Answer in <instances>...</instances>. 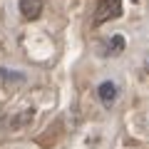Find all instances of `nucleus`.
I'll return each mask as SVG.
<instances>
[{"mask_svg": "<svg viewBox=\"0 0 149 149\" xmlns=\"http://www.w3.org/2000/svg\"><path fill=\"white\" fill-rule=\"evenodd\" d=\"M122 15V0H97L95 8V25H102L107 20H114V17Z\"/></svg>", "mask_w": 149, "mask_h": 149, "instance_id": "obj_1", "label": "nucleus"}, {"mask_svg": "<svg viewBox=\"0 0 149 149\" xmlns=\"http://www.w3.org/2000/svg\"><path fill=\"white\" fill-rule=\"evenodd\" d=\"M42 13V0H20V15L25 20H37Z\"/></svg>", "mask_w": 149, "mask_h": 149, "instance_id": "obj_2", "label": "nucleus"}, {"mask_svg": "<svg viewBox=\"0 0 149 149\" xmlns=\"http://www.w3.org/2000/svg\"><path fill=\"white\" fill-rule=\"evenodd\" d=\"M97 95H100V100L104 102V104H112V102L117 100L119 92H117V85H114V82L107 80V82H102V85L97 87Z\"/></svg>", "mask_w": 149, "mask_h": 149, "instance_id": "obj_3", "label": "nucleus"}, {"mask_svg": "<svg viewBox=\"0 0 149 149\" xmlns=\"http://www.w3.org/2000/svg\"><path fill=\"white\" fill-rule=\"evenodd\" d=\"M124 37L122 35H114V37H109V40H107L104 42V57H112V55H114V57H117V55H122L124 52Z\"/></svg>", "mask_w": 149, "mask_h": 149, "instance_id": "obj_4", "label": "nucleus"}, {"mask_svg": "<svg viewBox=\"0 0 149 149\" xmlns=\"http://www.w3.org/2000/svg\"><path fill=\"white\" fill-rule=\"evenodd\" d=\"M0 77H3V80H17V82H22V80H25L22 74H13L10 70H5V67L0 70Z\"/></svg>", "mask_w": 149, "mask_h": 149, "instance_id": "obj_5", "label": "nucleus"}, {"mask_svg": "<svg viewBox=\"0 0 149 149\" xmlns=\"http://www.w3.org/2000/svg\"><path fill=\"white\" fill-rule=\"evenodd\" d=\"M147 70H149V62H147Z\"/></svg>", "mask_w": 149, "mask_h": 149, "instance_id": "obj_6", "label": "nucleus"}]
</instances>
